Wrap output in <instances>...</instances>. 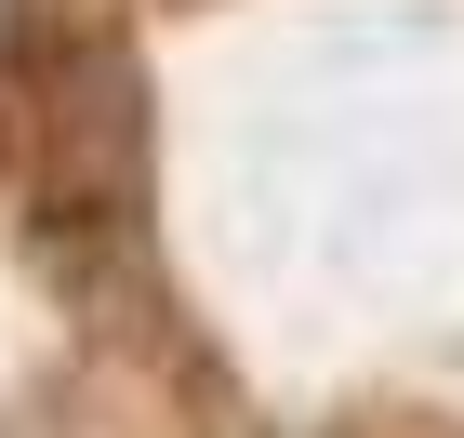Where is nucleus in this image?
Segmentation results:
<instances>
[{"label": "nucleus", "instance_id": "nucleus-1", "mask_svg": "<svg viewBox=\"0 0 464 438\" xmlns=\"http://www.w3.org/2000/svg\"><path fill=\"white\" fill-rule=\"evenodd\" d=\"M133 200H146L133 54L80 40L40 93V213H53V239H133Z\"/></svg>", "mask_w": 464, "mask_h": 438}]
</instances>
